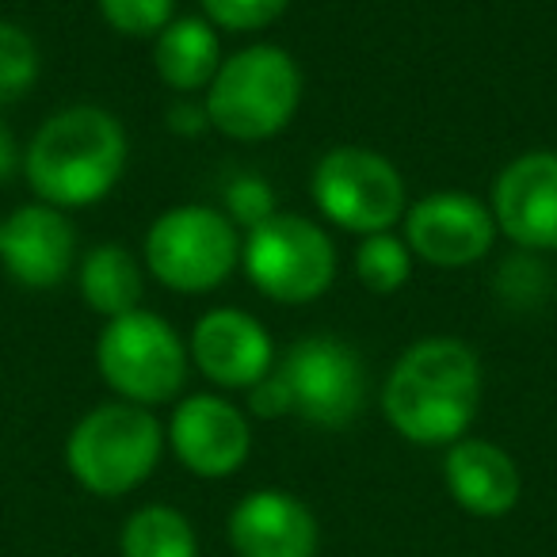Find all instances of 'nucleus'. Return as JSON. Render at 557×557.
Here are the masks:
<instances>
[{
    "mask_svg": "<svg viewBox=\"0 0 557 557\" xmlns=\"http://www.w3.org/2000/svg\"><path fill=\"white\" fill-rule=\"evenodd\" d=\"M481 405V359L455 336L417 341L382 386V417L417 447L466 440Z\"/></svg>",
    "mask_w": 557,
    "mask_h": 557,
    "instance_id": "obj_1",
    "label": "nucleus"
},
{
    "mask_svg": "<svg viewBox=\"0 0 557 557\" xmlns=\"http://www.w3.org/2000/svg\"><path fill=\"white\" fill-rule=\"evenodd\" d=\"M126 131L108 108H62L24 146V180L39 202L81 210L108 199L126 172Z\"/></svg>",
    "mask_w": 557,
    "mask_h": 557,
    "instance_id": "obj_2",
    "label": "nucleus"
},
{
    "mask_svg": "<svg viewBox=\"0 0 557 557\" xmlns=\"http://www.w3.org/2000/svg\"><path fill=\"white\" fill-rule=\"evenodd\" d=\"M302 103V70L290 50L256 42L222 58L202 92V108L218 134L233 141H268L290 126Z\"/></svg>",
    "mask_w": 557,
    "mask_h": 557,
    "instance_id": "obj_3",
    "label": "nucleus"
},
{
    "mask_svg": "<svg viewBox=\"0 0 557 557\" xmlns=\"http://www.w3.org/2000/svg\"><path fill=\"white\" fill-rule=\"evenodd\" d=\"M164 424L153 409L108 401L88 409L65 440V466L85 493L115 500L153 478L164 455Z\"/></svg>",
    "mask_w": 557,
    "mask_h": 557,
    "instance_id": "obj_4",
    "label": "nucleus"
},
{
    "mask_svg": "<svg viewBox=\"0 0 557 557\" xmlns=\"http://www.w3.org/2000/svg\"><path fill=\"white\" fill-rule=\"evenodd\" d=\"M240 233L225 210L187 202L157 214L141 240L146 271L176 295L218 290L240 268Z\"/></svg>",
    "mask_w": 557,
    "mask_h": 557,
    "instance_id": "obj_5",
    "label": "nucleus"
},
{
    "mask_svg": "<svg viewBox=\"0 0 557 557\" xmlns=\"http://www.w3.org/2000/svg\"><path fill=\"white\" fill-rule=\"evenodd\" d=\"M187 341L153 310H131L111 318L96 336V371L115 389L119 401L157 409L184 394Z\"/></svg>",
    "mask_w": 557,
    "mask_h": 557,
    "instance_id": "obj_6",
    "label": "nucleus"
},
{
    "mask_svg": "<svg viewBox=\"0 0 557 557\" xmlns=\"http://www.w3.org/2000/svg\"><path fill=\"white\" fill-rule=\"evenodd\" d=\"M240 268L278 306L318 302L336 278V245L318 222L278 210L240 240Z\"/></svg>",
    "mask_w": 557,
    "mask_h": 557,
    "instance_id": "obj_7",
    "label": "nucleus"
},
{
    "mask_svg": "<svg viewBox=\"0 0 557 557\" xmlns=\"http://www.w3.org/2000/svg\"><path fill=\"white\" fill-rule=\"evenodd\" d=\"M310 195L321 218L359 237L389 233L409 210L405 176L389 157L367 146H333L310 176Z\"/></svg>",
    "mask_w": 557,
    "mask_h": 557,
    "instance_id": "obj_8",
    "label": "nucleus"
},
{
    "mask_svg": "<svg viewBox=\"0 0 557 557\" xmlns=\"http://www.w3.org/2000/svg\"><path fill=\"white\" fill-rule=\"evenodd\" d=\"M290 397V417L310 428L341 432L356 424L367 401V367L341 336H306L275 363Z\"/></svg>",
    "mask_w": 557,
    "mask_h": 557,
    "instance_id": "obj_9",
    "label": "nucleus"
},
{
    "mask_svg": "<svg viewBox=\"0 0 557 557\" xmlns=\"http://www.w3.org/2000/svg\"><path fill=\"white\" fill-rule=\"evenodd\" d=\"M172 455L195 478H233L252 455V424L240 405L218 394H187L164 428Z\"/></svg>",
    "mask_w": 557,
    "mask_h": 557,
    "instance_id": "obj_10",
    "label": "nucleus"
},
{
    "mask_svg": "<svg viewBox=\"0 0 557 557\" xmlns=\"http://www.w3.org/2000/svg\"><path fill=\"white\" fill-rule=\"evenodd\" d=\"M405 245L432 268H470L493 252L496 222L488 202L466 191H435L405 210Z\"/></svg>",
    "mask_w": 557,
    "mask_h": 557,
    "instance_id": "obj_11",
    "label": "nucleus"
},
{
    "mask_svg": "<svg viewBox=\"0 0 557 557\" xmlns=\"http://www.w3.org/2000/svg\"><path fill=\"white\" fill-rule=\"evenodd\" d=\"M488 210L511 245L557 252V149H531L504 164Z\"/></svg>",
    "mask_w": 557,
    "mask_h": 557,
    "instance_id": "obj_12",
    "label": "nucleus"
},
{
    "mask_svg": "<svg viewBox=\"0 0 557 557\" xmlns=\"http://www.w3.org/2000/svg\"><path fill=\"white\" fill-rule=\"evenodd\" d=\"M187 356L202 379L222 389H252L275 371V341L252 313L218 306L195 321L187 336Z\"/></svg>",
    "mask_w": 557,
    "mask_h": 557,
    "instance_id": "obj_13",
    "label": "nucleus"
},
{
    "mask_svg": "<svg viewBox=\"0 0 557 557\" xmlns=\"http://www.w3.org/2000/svg\"><path fill=\"white\" fill-rule=\"evenodd\" d=\"M77 256V230L65 210L50 202H24L0 218V268L27 290L62 287Z\"/></svg>",
    "mask_w": 557,
    "mask_h": 557,
    "instance_id": "obj_14",
    "label": "nucleus"
},
{
    "mask_svg": "<svg viewBox=\"0 0 557 557\" xmlns=\"http://www.w3.org/2000/svg\"><path fill=\"white\" fill-rule=\"evenodd\" d=\"M230 546L237 557H318V516L295 493L256 488L230 511Z\"/></svg>",
    "mask_w": 557,
    "mask_h": 557,
    "instance_id": "obj_15",
    "label": "nucleus"
},
{
    "mask_svg": "<svg viewBox=\"0 0 557 557\" xmlns=\"http://www.w3.org/2000/svg\"><path fill=\"white\" fill-rule=\"evenodd\" d=\"M443 481L450 500L478 519H500L523 496V473L516 458L488 440H458L443 458Z\"/></svg>",
    "mask_w": 557,
    "mask_h": 557,
    "instance_id": "obj_16",
    "label": "nucleus"
},
{
    "mask_svg": "<svg viewBox=\"0 0 557 557\" xmlns=\"http://www.w3.org/2000/svg\"><path fill=\"white\" fill-rule=\"evenodd\" d=\"M222 65V39L207 16H176L153 39V70L172 92H207Z\"/></svg>",
    "mask_w": 557,
    "mask_h": 557,
    "instance_id": "obj_17",
    "label": "nucleus"
},
{
    "mask_svg": "<svg viewBox=\"0 0 557 557\" xmlns=\"http://www.w3.org/2000/svg\"><path fill=\"white\" fill-rule=\"evenodd\" d=\"M81 298L100 318H123L141 310V268L123 245H96L77 268Z\"/></svg>",
    "mask_w": 557,
    "mask_h": 557,
    "instance_id": "obj_18",
    "label": "nucleus"
},
{
    "mask_svg": "<svg viewBox=\"0 0 557 557\" xmlns=\"http://www.w3.org/2000/svg\"><path fill=\"white\" fill-rule=\"evenodd\" d=\"M119 557H199V539L180 508L146 504L119 531Z\"/></svg>",
    "mask_w": 557,
    "mask_h": 557,
    "instance_id": "obj_19",
    "label": "nucleus"
},
{
    "mask_svg": "<svg viewBox=\"0 0 557 557\" xmlns=\"http://www.w3.org/2000/svg\"><path fill=\"white\" fill-rule=\"evenodd\" d=\"M412 275V252L405 237L389 233H371L356 248V278L371 295H394L409 283Z\"/></svg>",
    "mask_w": 557,
    "mask_h": 557,
    "instance_id": "obj_20",
    "label": "nucleus"
},
{
    "mask_svg": "<svg viewBox=\"0 0 557 557\" xmlns=\"http://www.w3.org/2000/svg\"><path fill=\"white\" fill-rule=\"evenodd\" d=\"M39 81V47L24 27L0 20V103H12Z\"/></svg>",
    "mask_w": 557,
    "mask_h": 557,
    "instance_id": "obj_21",
    "label": "nucleus"
},
{
    "mask_svg": "<svg viewBox=\"0 0 557 557\" xmlns=\"http://www.w3.org/2000/svg\"><path fill=\"white\" fill-rule=\"evenodd\" d=\"M103 24L126 39H157L176 20V0H96Z\"/></svg>",
    "mask_w": 557,
    "mask_h": 557,
    "instance_id": "obj_22",
    "label": "nucleus"
},
{
    "mask_svg": "<svg viewBox=\"0 0 557 557\" xmlns=\"http://www.w3.org/2000/svg\"><path fill=\"white\" fill-rule=\"evenodd\" d=\"M202 16L233 35H252L275 24L290 9V0H199Z\"/></svg>",
    "mask_w": 557,
    "mask_h": 557,
    "instance_id": "obj_23",
    "label": "nucleus"
},
{
    "mask_svg": "<svg viewBox=\"0 0 557 557\" xmlns=\"http://www.w3.org/2000/svg\"><path fill=\"white\" fill-rule=\"evenodd\" d=\"M275 210V191L263 176L256 172H240L237 180H230L225 187V218L233 225H245V230H256L260 222H268Z\"/></svg>",
    "mask_w": 557,
    "mask_h": 557,
    "instance_id": "obj_24",
    "label": "nucleus"
},
{
    "mask_svg": "<svg viewBox=\"0 0 557 557\" xmlns=\"http://www.w3.org/2000/svg\"><path fill=\"white\" fill-rule=\"evenodd\" d=\"M248 412H252V417H260V420L290 417V397H287V389H283V382H278L275 371L248 389Z\"/></svg>",
    "mask_w": 557,
    "mask_h": 557,
    "instance_id": "obj_25",
    "label": "nucleus"
},
{
    "mask_svg": "<svg viewBox=\"0 0 557 557\" xmlns=\"http://www.w3.org/2000/svg\"><path fill=\"white\" fill-rule=\"evenodd\" d=\"M207 126H210V119H207V108H202V103H176V108H169V131L202 134Z\"/></svg>",
    "mask_w": 557,
    "mask_h": 557,
    "instance_id": "obj_26",
    "label": "nucleus"
},
{
    "mask_svg": "<svg viewBox=\"0 0 557 557\" xmlns=\"http://www.w3.org/2000/svg\"><path fill=\"white\" fill-rule=\"evenodd\" d=\"M16 172H24V149L16 146L12 131H4V126H0V184H4V180H12Z\"/></svg>",
    "mask_w": 557,
    "mask_h": 557,
    "instance_id": "obj_27",
    "label": "nucleus"
}]
</instances>
